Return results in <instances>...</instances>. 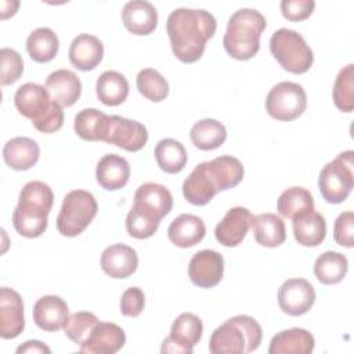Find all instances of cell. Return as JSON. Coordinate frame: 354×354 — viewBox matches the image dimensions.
I'll return each mask as SVG.
<instances>
[{
  "instance_id": "cell-33",
  "label": "cell",
  "mask_w": 354,
  "mask_h": 354,
  "mask_svg": "<svg viewBox=\"0 0 354 354\" xmlns=\"http://www.w3.org/2000/svg\"><path fill=\"white\" fill-rule=\"evenodd\" d=\"M189 138L196 148L212 151L224 144L227 140V130L225 126L216 119H202L191 127Z\"/></svg>"
},
{
  "instance_id": "cell-36",
  "label": "cell",
  "mask_w": 354,
  "mask_h": 354,
  "mask_svg": "<svg viewBox=\"0 0 354 354\" xmlns=\"http://www.w3.org/2000/svg\"><path fill=\"white\" fill-rule=\"evenodd\" d=\"M108 115L95 108H84L76 113L73 129L84 141H101Z\"/></svg>"
},
{
  "instance_id": "cell-16",
  "label": "cell",
  "mask_w": 354,
  "mask_h": 354,
  "mask_svg": "<svg viewBox=\"0 0 354 354\" xmlns=\"http://www.w3.org/2000/svg\"><path fill=\"white\" fill-rule=\"evenodd\" d=\"M126 343L124 330L113 322H97L79 351L84 354H113Z\"/></svg>"
},
{
  "instance_id": "cell-13",
  "label": "cell",
  "mask_w": 354,
  "mask_h": 354,
  "mask_svg": "<svg viewBox=\"0 0 354 354\" xmlns=\"http://www.w3.org/2000/svg\"><path fill=\"white\" fill-rule=\"evenodd\" d=\"M203 324L201 318L192 313H183L174 319L170 335L162 343L160 353L191 354L195 344L201 340Z\"/></svg>"
},
{
  "instance_id": "cell-27",
  "label": "cell",
  "mask_w": 354,
  "mask_h": 354,
  "mask_svg": "<svg viewBox=\"0 0 354 354\" xmlns=\"http://www.w3.org/2000/svg\"><path fill=\"white\" fill-rule=\"evenodd\" d=\"M315 346L314 336L303 328L281 330L272 336L268 347L270 354H310Z\"/></svg>"
},
{
  "instance_id": "cell-1",
  "label": "cell",
  "mask_w": 354,
  "mask_h": 354,
  "mask_svg": "<svg viewBox=\"0 0 354 354\" xmlns=\"http://www.w3.org/2000/svg\"><path fill=\"white\" fill-rule=\"evenodd\" d=\"M217 29L214 15L206 10L176 8L166 21L173 54L185 64L196 62L205 53L206 41Z\"/></svg>"
},
{
  "instance_id": "cell-29",
  "label": "cell",
  "mask_w": 354,
  "mask_h": 354,
  "mask_svg": "<svg viewBox=\"0 0 354 354\" xmlns=\"http://www.w3.org/2000/svg\"><path fill=\"white\" fill-rule=\"evenodd\" d=\"M253 236L260 246L277 248L286 239V228L283 220L274 213H261L253 216Z\"/></svg>"
},
{
  "instance_id": "cell-10",
  "label": "cell",
  "mask_w": 354,
  "mask_h": 354,
  "mask_svg": "<svg viewBox=\"0 0 354 354\" xmlns=\"http://www.w3.org/2000/svg\"><path fill=\"white\" fill-rule=\"evenodd\" d=\"M307 106L304 88L293 82H281L271 87L266 97V111L281 122H290L299 118Z\"/></svg>"
},
{
  "instance_id": "cell-26",
  "label": "cell",
  "mask_w": 354,
  "mask_h": 354,
  "mask_svg": "<svg viewBox=\"0 0 354 354\" xmlns=\"http://www.w3.org/2000/svg\"><path fill=\"white\" fill-rule=\"evenodd\" d=\"M40 156L37 142L29 137H14L3 147V159L14 170H29Z\"/></svg>"
},
{
  "instance_id": "cell-11",
  "label": "cell",
  "mask_w": 354,
  "mask_h": 354,
  "mask_svg": "<svg viewBox=\"0 0 354 354\" xmlns=\"http://www.w3.org/2000/svg\"><path fill=\"white\" fill-rule=\"evenodd\" d=\"M173 207L171 192L162 184L145 183L141 184L134 194V203L131 212L141 218L158 224L170 213Z\"/></svg>"
},
{
  "instance_id": "cell-41",
  "label": "cell",
  "mask_w": 354,
  "mask_h": 354,
  "mask_svg": "<svg viewBox=\"0 0 354 354\" xmlns=\"http://www.w3.org/2000/svg\"><path fill=\"white\" fill-rule=\"evenodd\" d=\"M333 239L337 245L353 248L354 245V213L343 212L337 216L333 225Z\"/></svg>"
},
{
  "instance_id": "cell-32",
  "label": "cell",
  "mask_w": 354,
  "mask_h": 354,
  "mask_svg": "<svg viewBox=\"0 0 354 354\" xmlns=\"http://www.w3.org/2000/svg\"><path fill=\"white\" fill-rule=\"evenodd\" d=\"M347 270L348 261L346 256L335 250L324 252L314 263V274L324 285L339 283L346 277Z\"/></svg>"
},
{
  "instance_id": "cell-30",
  "label": "cell",
  "mask_w": 354,
  "mask_h": 354,
  "mask_svg": "<svg viewBox=\"0 0 354 354\" xmlns=\"http://www.w3.org/2000/svg\"><path fill=\"white\" fill-rule=\"evenodd\" d=\"M95 93L102 104L116 106L126 101L129 95V82L116 71H105L97 79Z\"/></svg>"
},
{
  "instance_id": "cell-14",
  "label": "cell",
  "mask_w": 354,
  "mask_h": 354,
  "mask_svg": "<svg viewBox=\"0 0 354 354\" xmlns=\"http://www.w3.org/2000/svg\"><path fill=\"white\" fill-rule=\"evenodd\" d=\"M314 286L304 278L286 279L278 290L279 308L288 315H303L314 306Z\"/></svg>"
},
{
  "instance_id": "cell-15",
  "label": "cell",
  "mask_w": 354,
  "mask_h": 354,
  "mask_svg": "<svg viewBox=\"0 0 354 354\" xmlns=\"http://www.w3.org/2000/svg\"><path fill=\"white\" fill-rule=\"evenodd\" d=\"M224 274V259L213 249L196 252L188 264V277L199 288H213L220 283Z\"/></svg>"
},
{
  "instance_id": "cell-24",
  "label": "cell",
  "mask_w": 354,
  "mask_h": 354,
  "mask_svg": "<svg viewBox=\"0 0 354 354\" xmlns=\"http://www.w3.org/2000/svg\"><path fill=\"white\" fill-rule=\"evenodd\" d=\"M95 178L106 191L120 189L130 178V165L116 153H106L97 163Z\"/></svg>"
},
{
  "instance_id": "cell-18",
  "label": "cell",
  "mask_w": 354,
  "mask_h": 354,
  "mask_svg": "<svg viewBox=\"0 0 354 354\" xmlns=\"http://www.w3.org/2000/svg\"><path fill=\"white\" fill-rule=\"evenodd\" d=\"M25 328L24 301L21 295L11 288L0 289V336L15 339Z\"/></svg>"
},
{
  "instance_id": "cell-21",
  "label": "cell",
  "mask_w": 354,
  "mask_h": 354,
  "mask_svg": "<svg viewBox=\"0 0 354 354\" xmlns=\"http://www.w3.org/2000/svg\"><path fill=\"white\" fill-rule=\"evenodd\" d=\"M122 22L124 28L137 36H145L158 25V11L147 0H131L123 6Z\"/></svg>"
},
{
  "instance_id": "cell-8",
  "label": "cell",
  "mask_w": 354,
  "mask_h": 354,
  "mask_svg": "<svg viewBox=\"0 0 354 354\" xmlns=\"http://www.w3.org/2000/svg\"><path fill=\"white\" fill-rule=\"evenodd\" d=\"M354 187V152H340L328 162L318 177V188L328 203H342Z\"/></svg>"
},
{
  "instance_id": "cell-2",
  "label": "cell",
  "mask_w": 354,
  "mask_h": 354,
  "mask_svg": "<svg viewBox=\"0 0 354 354\" xmlns=\"http://www.w3.org/2000/svg\"><path fill=\"white\" fill-rule=\"evenodd\" d=\"M245 174L241 160L231 155H221L195 166L183 183L184 198L195 205H207L217 192L236 187Z\"/></svg>"
},
{
  "instance_id": "cell-22",
  "label": "cell",
  "mask_w": 354,
  "mask_h": 354,
  "mask_svg": "<svg viewBox=\"0 0 354 354\" xmlns=\"http://www.w3.org/2000/svg\"><path fill=\"white\" fill-rule=\"evenodd\" d=\"M104 57L102 41L88 33L77 35L69 47V61L71 64L83 72L91 71L98 66Z\"/></svg>"
},
{
  "instance_id": "cell-39",
  "label": "cell",
  "mask_w": 354,
  "mask_h": 354,
  "mask_svg": "<svg viewBox=\"0 0 354 354\" xmlns=\"http://www.w3.org/2000/svg\"><path fill=\"white\" fill-rule=\"evenodd\" d=\"M98 322V318L88 311H77L68 317L64 332L69 340H72L76 344H82L87 336L90 335L91 329Z\"/></svg>"
},
{
  "instance_id": "cell-7",
  "label": "cell",
  "mask_w": 354,
  "mask_h": 354,
  "mask_svg": "<svg viewBox=\"0 0 354 354\" xmlns=\"http://www.w3.org/2000/svg\"><path fill=\"white\" fill-rule=\"evenodd\" d=\"M270 51L285 71L295 75L306 73L314 62L313 50L293 29L275 30L270 39Z\"/></svg>"
},
{
  "instance_id": "cell-5",
  "label": "cell",
  "mask_w": 354,
  "mask_h": 354,
  "mask_svg": "<svg viewBox=\"0 0 354 354\" xmlns=\"http://www.w3.org/2000/svg\"><path fill=\"white\" fill-rule=\"evenodd\" d=\"M18 112L30 119L35 129L41 133H54L64 124V111L48 94L46 86L25 83L19 86L14 95Z\"/></svg>"
},
{
  "instance_id": "cell-4",
  "label": "cell",
  "mask_w": 354,
  "mask_h": 354,
  "mask_svg": "<svg viewBox=\"0 0 354 354\" xmlns=\"http://www.w3.org/2000/svg\"><path fill=\"white\" fill-rule=\"evenodd\" d=\"M267 26L264 15L253 8L235 11L227 24L223 46L231 58L246 61L260 48V36Z\"/></svg>"
},
{
  "instance_id": "cell-31",
  "label": "cell",
  "mask_w": 354,
  "mask_h": 354,
  "mask_svg": "<svg viewBox=\"0 0 354 354\" xmlns=\"http://www.w3.org/2000/svg\"><path fill=\"white\" fill-rule=\"evenodd\" d=\"M59 48V40L53 29L41 26L30 32L26 39V51L29 57L40 64L55 58Z\"/></svg>"
},
{
  "instance_id": "cell-3",
  "label": "cell",
  "mask_w": 354,
  "mask_h": 354,
  "mask_svg": "<svg viewBox=\"0 0 354 354\" xmlns=\"http://www.w3.org/2000/svg\"><path fill=\"white\" fill-rule=\"evenodd\" d=\"M54 203V194L43 181H29L19 192L18 205L12 212V225L25 238H37L47 228V216Z\"/></svg>"
},
{
  "instance_id": "cell-28",
  "label": "cell",
  "mask_w": 354,
  "mask_h": 354,
  "mask_svg": "<svg viewBox=\"0 0 354 354\" xmlns=\"http://www.w3.org/2000/svg\"><path fill=\"white\" fill-rule=\"evenodd\" d=\"M293 235L297 243L307 248L321 245L326 236L325 217L315 212H307L293 218Z\"/></svg>"
},
{
  "instance_id": "cell-25",
  "label": "cell",
  "mask_w": 354,
  "mask_h": 354,
  "mask_svg": "<svg viewBox=\"0 0 354 354\" xmlns=\"http://www.w3.org/2000/svg\"><path fill=\"white\" fill-rule=\"evenodd\" d=\"M206 234L205 223L195 214L177 216L167 228L169 241L178 248H191L199 243Z\"/></svg>"
},
{
  "instance_id": "cell-20",
  "label": "cell",
  "mask_w": 354,
  "mask_h": 354,
  "mask_svg": "<svg viewBox=\"0 0 354 354\" xmlns=\"http://www.w3.org/2000/svg\"><path fill=\"white\" fill-rule=\"evenodd\" d=\"M35 324L47 332H55L64 328L69 310L66 301L55 295L41 296L33 306L32 310Z\"/></svg>"
},
{
  "instance_id": "cell-40",
  "label": "cell",
  "mask_w": 354,
  "mask_h": 354,
  "mask_svg": "<svg viewBox=\"0 0 354 354\" xmlns=\"http://www.w3.org/2000/svg\"><path fill=\"white\" fill-rule=\"evenodd\" d=\"M0 59H1V75L0 82L1 86H8L15 83L22 72H24V61L18 51L4 47L0 50Z\"/></svg>"
},
{
  "instance_id": "cell-38",
  "label": "cell",
  "mask_w": 354,
  "mask_h": 354,
  "mask_svg": "<svg viewBox=\"0 0 354 354\" xmlns=\"http://www.w3.org/2000/svg\"><path fill=\"white\" fill-rule=\"evenodd\" d=\"M333 102L342 112H351L354 109V65L343 66L333 84Z\"/></svg>"
},
{
  "instance_id": "cell-44",
  "label": "cell",
  "mask_w": 354,
  "mask_h": 354,
  "mask_svg": "<svg viewBox=\"0 0 354 354\" xmlns=\"http://www.w3.org/2000/svg\"><path fill=\"white\" fill-rule=\"evenodd\" d=\"M17 353L21 354V353H46V354H50L51 350L48 346H46L44 343H41L40 340H26L24 344H21L18 348H17Z\"/></svg>"
},
{
  "instance_id": "cell-35",
  "label": "cell",
  "mask_w": 354,
  "mask_h": 354,
  "mask_svg": "<svg viewBox=\"0 0 354 354\" xmlns=\"http://www.w3.org/2000/svg\"><path fill=\"white\" fill-rule=\"evenodd\" d=\"M278 213L286 218H295L314 210V198L307 188L290 187L285 189L277 202Z\"/></svg>"
},
{
  "instance_id": "cell-9",
  "label": "cell",
  "mask_w": 354,
  "mask_h": 354,
  "mask_svg": "<svg viewBox=\"0 0 354 354\" xmlns=\"http://www.w3.org/2000/svg\"><path fill=\"white\" fill-rule=\"evenodd\" d=\"M97 212L98 205L91 192L73 189L64 196L57 216V230L64 236H77L90 225Z\"/></svg>"
},
{
  "instance_id": "cell-12",
  "label": "cell",
  "mask_w": 354,
  "mask_h": 354,
  "mask_svg": "<svg viewBox=\"0 0 354 354\" xmlns=\"http://www.w3.org/2000/svg\"><path fill=\"white\" fill-rule=\"evenodd\" d=\"M101 141L113 144L129 152H137L147 144L148 131L147 127L137 120L108 115Z\"/></svg>"
},
{
  "instance_id": "cell-6",
  "label": "cell",
  "mask_w": 354,
  "mask_h": 354,
  "mask_svg": "<svg viewBox=\"0 0 354 354\" xmlns=\"http://www.w3.org/2000/svg\"><path fill=\"white\" fill-rule=\"evenodd\" d=\"M263 337L260 324L249 315H235L217 326L209 340L213 354H246L254 351Z\"/></svg>"
},
{
  "instance_id": "cell-42",
  "label": "cell",
  "mask_w": 354,
  "mask_h": 354,
  "mask_svg": "<svg viewBox=\"0 0 354 354\" xmlns=\"http://www.w3.org/2000/svg\"><path fill=\"white\" fill-rule=\"evenodd\" d=\"M144 292L137 286L127 288L120 297V313L124 317H138L144 310Z\"/></svg>"
},
{
  "instance_id": "cell-43",
  "label": "cell",
  "mask_w": 354,
  "mask_h": 354,
  "mask_svg": "<svg viewBox=\"0 0 354 354\" xmlns=\"http://www.w3.org/2000/svg\"><path fill=\"white\" fill-rule=\"evenodd\" d=\"M315 8L314 0H282L281 12L288 21H303L308 18Z\"/></svg>"
},
{
  "instance_id": "cell-34",
  "label": "cell",
  "mask_w": 354,
  "mask_h": 354,
  "mask_svg": "<svg viewBox=\"0 0 354 354\" xmlns=\"http://www.w3.org/2000/svg\"><path fill=\"white\" fill-rule=\"evenodd\" d=\"M153 155L158 166L169 174L180 173L188 160L184 145L174 138L160 140L153 149Z\"/></svg>"
},
{
  "instance_id": "cell-19",
  "label": "cell",
  "mask_w": 354,
  "mask_h": 354,
  "mask_svg": "<svg viewBox=\"0 0 354 354\" xmlns=\"http://www.w3.org/2000/svg\"><path fill=\"white\" fill-rule=\"evenodd\" d=\"M137 267V252L124 243H113L108 246L101 254V268L111 278H127L136 272Z\"/></svg>"
},
{
  "instance_id": "cell-23",
  "label": "cell",
  "mask_w": 354,
  "mask_h": 354,
  "mask_svg": "<svg viewBox=\"0 0 354 354\" xmlns=\"http://www.w3.org/2000/svg\"><path fill=\"white\" fill-rule=\"evenodd\" d=\"M46 88L50 97L61 106H72L82 94V82L75 72L58 69L46 79Z\"/></svg>"
},
{
  "instance_id": "cell-17",
  "label": "cell",
  "mask_w": 354,
  "mask_h": 354,
  "mask_svg": "<svg viewBox=\"0 0 354 354\" xmlns=\"http://www.w3.org/2000/svg\"><path fill=\"white\" fill-rule=\"evenodd\" d=\"M253 214L243 206L231 207L214 228L217 242L227 248L238 246L252 225Z\"/></svg>"
},
{
  "instance_id": "cell-37",
  "label": "cell",
  "mask_w": 354,
  "mask_h": 354,
  "mask_svg": "<svg viewBox=\"0 0 354 354\" xmlns=\"http://www.w3.org/2000/svg\"><path fill=\"white\" fill-rule=\"evenodd\" d=\"M136 83L140 94L149 101L160 102L166 100L169 94V83L156 69H152V68L141 69L137 75Z\"/></svg>"
}]
</instances>
